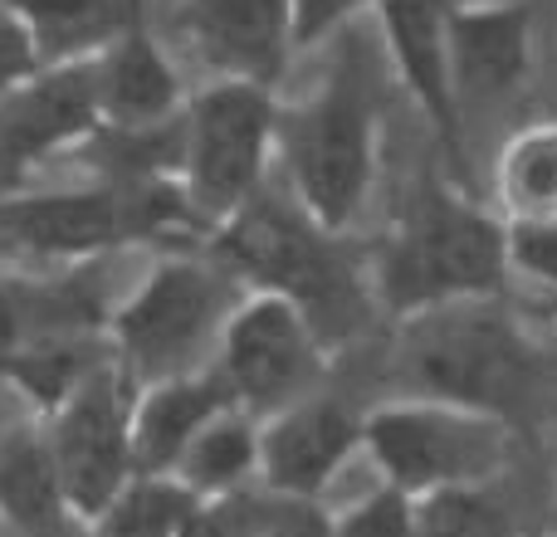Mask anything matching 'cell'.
Returning a JSON list of instances; mask_svg holds the SVG:
<instances>
[{
    "mask_svg": "<svg viewBox=\"0 0 557 537\" xmlns=\"http://www.w3.org/2000/svg\"><path fill=\"white\" fill-rule=\"evenodd\" d=\"M362 454V411L337 396H304L260 425V474L278 499H318Z\"/></svg>",
    "mask_w": 557,
    "mask_h": 537,
    "instance_id": "cell-9",
    "label": "cell"
},
{
    "mask_svg": "<svg viewBox=\"0 0 557 537\" xmlns=\"http://www.w3.org/2000/svg\"><path fill=\"white\" fill-rule=\"evenodd\" d=\"M401 376H411L406 396L494 415L509 430L533 421L548 396V357L494 298L406 317Z\"/></svg>",
    "mask_w": 557,
    "mask_h": 537,
    "instance_id": "cell-1",
    "label": "cell"
},
{
    "mask_svg": "<svg viewBox=\"0 0 557 537\" xmlns=\"http://www.w3.org/2000/svg\"><path fill=\"white\" fill-rule=\"evenodd\" d=\"M260 537H333V513H323L318 499H264Z\"/></svg>",
    "mask_w": 557,
    "mask_h": 537,
    "instance_id": "cell-28",
    "label": "cell"
},
{
    "mask_svg": "<svg viewBox=\"0 0 557 537\" xmlns=\"http://www.w3.org/2000/svg\"><path fill=\"white\" fill-rule=\"evenodd\" d=\"M450 78L460 113L519 98L533 78V10L523 0H450Z\"/></svg>",
    "mask_w": 557,
    "mask_h": 537,
    "instance_id": "cell-11",
    "label": "cell"
},
{
    "mask_svg": "<svg viewBox=\"0 0 557 537\" xmlns=\"http://www.w3.org/2000/svg\"><path fill=\"white\" fill-rule=\"evenodd\" d=\"M513 435L519 430L494 415L425 396H396L362 415V454L376 464L382 484L411 499L499 484V474L509 470Z\"/></svg>",
    "mask_w": 557,
    "mask_h": 537,
    "instance_id": "cell-5",
    "label": "cell"
},
{
    "mask_svg": "<svg viewBox=\"0 0 557 537\" xmlns=\"http://www.w3.org/2000/svg\"><path fill=\"white\" fill-rule=\"evenodd\" d=\"M15 333H20V308L10 303L5 294H0V352H5V347L15 342Z\"/></svg>",
    "mask_w": 557,
    "mask_h": 537,
    "instance_id": "cell-31",
    "label": "cell"
},
{
    "mask_svg": "<svg viewBox=\"0 0 557 537\" xmlns=\"http://www.w3.org/2000/svg\"><path fill=\"white\" fill-rule=\"evenodd\" d=\"M221 323V278L201 264H166L123 313V347L147 376H182Z\"/></svg>",
    "mask_w": 557,
    "mask_h": 537,
    "instance_id": "cell-10",
    "label": "cell"
},
{
    "mask_svg": "<svg viewBox=\"0 0 557 537\" xmlns=\"http://www.w3.org/2000/svg\"><path fill=\"white\" fill-rule=\"evenodd\" d=\"M327 342L304 308L278 294H255L231 313L221 333V382L231 401L255 411H284L318 391Z\"/></svg>",
    "mask_w": 557,
    "mask_h": 537,
    "instance_id": "cell-7",
    "label": "cell"
},
{
    "mask_svg": "<svg viewBox=\"0 0 557 537\" xmlns=\"http://www.w3.org/2000/svg\"><path fill=\"white\" fill-rule=\"evenodd\" d=\"M186 29L221 78L270 88L294 54L288 0H186Z\"/></svg>",
    "mask_w": 557,
    "mask_h": 537,
    "instance_id": "cell-13",
    "label": "cell"
},
{
    "mask_svg": "<svg viewBox=\"0 0 557 537\" xmlns=\"http://www.w3.org/2000/svg\"><path fill=\"white\" fill-rule=\"evenodd\" d=\"M333 537H416V499L392 484H376L367 499L337 513Z\"/></svg>",
    "mask_w": 557,
    "mask_h": 537,
    "instance_id": "cell-24",
    "label": "cell"
},
{
    "mask_svg": "<svg viewBox=\"0 0 557 537\" xmlns=\"http://www.w3.org/2000/svg\"><path fill=\"white\" fill-rule=\"evenodd\" d=\"M509 284V225L445 182H421L372 268V294L396 317L499 298Z\"/></svg>",
    "mask_w": 557,
    "mask_h": 537,
    "instance_id": "cell-3",
    "label": "cell"
},
{
    "mask_svg": "<svg viewBox=\"0 0 557 537\" xmlns=\"http://www.w3.org/2000/svg\"><path fill=\"white\" fill-rule=\"evenodd\" d=\"M250 474H260V425L235 411L215 415L182 454V484L191 494H211V499L240 494Z\"/></svg>",
    "mask_w": 557,
    "mask_h": 537,
    "instance_id": "cell-19",
    "label": "cell"
},
{
    "mask_svg": "<svg viewBox=\"0 0 557 537\" xmlns=\"http://www.w3.org/2000/svg\"><path fill=\"white\" fill-rule=\"evenodd\" d=\"M278 142L274 93L250 78H221L191 108L186 123V196L201 215L231 221L260 196V176Z\"/></svg>",
    "mask_w": 557,
    "mask_h": 537,
    "instance_id": "cell-6",
    "label": "cell"
},
{
    "mask_svg": "<svg viewBox=\"0 0 557 537\" xmlns=\"http://www.w3.org/2000/svg\"><path fill=\"white\" fill-rule=\"evenodd\" d=\"M35 39H29V29L20 25L15 15H0V88L20 84V78L35 68Z\"/></svg>",
    "mask_w": 557,
    "mask_h": 537,
    "instance_id": "cell-29",
    "label": "cell"
},
{
    "mask_svg": "<svg viewBox=\"0 0 557 537\" xmlns=\"http://www.w3.org/2000/svg\"><path fill=\"white\" fill-rule=\"evenodd\" d=\"M367 10H372V0H288L294 49H313V45H327V39L347 35Z\"/></svg>",
    "mask_w": 557,
    "mask_h": 537,
    "instance_id": "cell-25",
    "label": "cell"
},
{
    "mask_svg": "<svg viewBox=\"0 0 557 537\" xmlns=\"http://www.w3.org/2000/svg\"><path fill=\"white\" fill-rule=\"evenodd\" d=\"M98 108H103V98H98V64H69L59 74L39 78L25 93L5 98L0 103V176H15L49 142H64V137L84 133Z\"/></svg>",
    "mask_w": 557,
    "mask_h": 537,
    "instance_id": "cell-15",
    "label": "cell"
},
{
    "mask_svg": "<svg viewBox=\"0 0 557 537\" xmlns=\"http://www.w3.org/2000/svg\"><path fill=\"white\" fill-rule=\"evenodd\" d=\"M278 147L294 201L323 230L343 235L362 221L382 172V103L362 64L357 25L337 35V64L298 108L278 113Z\"/></svg>",
    "mask_w": 557,
    "mask_h": 537,
    "instance_id": "cell-2",
    "label": "cell"
},
{
    "mask_svg": "<svg viewBox=\"0 0 557 537\" xmlns=\"http://www.w3.org/2000/svg\"><path fill=\"white\" fill-rule=\"evenodd\" d=\"M509 274L529 278L557 298V221L509 225Z\"/></svg>",
    "mask_w": 557,
    "mask_h": 537,
    "instance_id": "cell-26",
    "label": "cell"
},
{
    "mask_svg": "<svg viewBox=\"0 0 557 537\" xmlns=\"http://www.w3.org/2000/svg\"><path fill=\"white\" fill-rule=\"evenodd\" d=\"M416 537H519L513 509L494 484L441 489L416 499Z\"/></svg>",
    "mask_w": 557,
    "mask_h": 537,
    "instance_id": "cell-21",
    "label": "cell"
},
{
    "mask_svg": "<svg viewBox=\"0 0 557 537\" xmlns=\"http://www.w3.org/2000/svg\"><path fill=\"white\" fill-rule=\"evenodd\" d=\"M15 20L29 29L35 49H84L127 25L137 0H10Z\"/></svg>",
    "mask_w": 557,
    "mask_h": 537,
    "instance_id": "cell-20",
    "label": "cell"
},
{
    "mask_svg": "<svg viewBox=\"0 0 557 537\" xmlns=\"http://www.w3.org/2000/svg\"><path fill=\"white\" fill-rule=\"evenodd\" d=\"M191 509L196 494L186 484H133L108 503V537H182Z\"/></svg>",
    "mask_w": 557,
    "mask_h": 537,
    "instance_id": "cell-22",
    "label": "cell"
},
{
    "mask_svg": "<svg viewBox=\"0 0 557 537\" xmlns=\"http://www.w3.org/2000/svg\"><path fill=\"white\" fill-rule=\"evenodd\" d=\"M231 411V391L221 376H172L143 401V411L133 415V464L143 470H172L182 464V454L191 450V440Z\"/></svg>",
    "mask_w": 557,
    "mask_h": 537,
    "instance_id": "cell-16",
    "label": "cell"
},
{
    "mask_svg": "<svg viewBox=\"0 0 557 537\" xmlns=\"http://www.w3.org/2000/svg\"><path fill=\"white\" fill-rule=\"evenodd\" d=\"M494 201L504 225L557 221V123H523L494 162Z\"/></svg>",
    "mask_w": 557,
    "mask_h": 537,
    "instance_id": "cell-18",
    "label": "cell"
},
{
    "mask_svg": "<svg viewBox=\"0 0 557 537\" xmlns=\"http://www.w3.org/2000/svg\"><path fill=\"white\" fill-rule=\"evenodd\" d=\"M0 503L15 513L25 528L54 533L59 528V474L35 445H15L0 460Z\"/></svg>",
    "mask_w": 557,
    "mask_h": 537,
    "instance_id": "cell-23",
    "label": "cell"
},
{
    "mask_svg": "<svg viewBox=\"0 0 557 537\" xmlns=\"http://www.w3.org/2000/svg\"><path fill=\"white\" fill-rule=\"evenodd\" d=\"M182 215L166 186L143 182L127 196H54V201H35V205H15L0 211V230H10L15 240L39 245V250H98V245L117 240L133 230H152Z\"/></svg>",
    "mask_w": 557,
    "mask_h": 537,
    "instance_id": "cell-12",
    "label": "cell"
},
{
    "mask_svg": "<svg viewBox=\"0 0 557 537\" xmlns=\"http://www.w3.org/2000/svg\"><path fill=\"white\" fill-rule=\"evenodd\" d=\"M137 10L127 15V25L117 29V45L108 49V59L98 64V98L123 127H157L176 108V74L166 64V54L152 45L147 29H137Z\"/></svg>",
    "mask_w": 557,
    "mask_h": 537,
    "instance_id": "cell-17",
    "label": "cell"
},
{
    "mask_svg": "<svg viewBox=\"0 0 557 537\" xmlns=\"http://www.w3.org/2000/svg\"><path fill=\"white\" fill-rule=\"evenodd\" d=\"M372 20L396 84L421 108L455 172H465V113L450 78V0H372Z\"/></svg>",
    "mask_w": 557,
    "mask_h": 537,
    "instance_id": "cell-8",
    "label": "cell"
},
{
    "mask_svg": "<svg viewBox=\"0 0 557 537\" xmlns=\"http://www.w3.org/2000/svg\"><path fill=\"white\" fill-rule=\"evenodd\" d=\"M133 464V421L113 386H84L59 430V470L78 509H108Z\"/></svg>",
    "mask_w": 557,
    "mask_h": 537,
    "instance_id": "cell-14",
    "label": "cell"
},
{
    "mask_svg": "<svg viewBox=\"0 0 557 537\" xmlns=\"http://www.w3.org/2000/svg\"><path fill=\"white\" fill-rule=\"evenodd\" d=\"M225 254L260 294H278L304 308L323 342L347 337L372 308L337 235L323 230L298 201L284 205L274 196H255L240 215L225 221Z\"/></svg>",
    "mask_w": 557,
    "mask_h": 537,
    "instance_id": "cell-4",
    "label": "cell"
},
{
    "mask_svg": "<svg viewBox=\"0 0 557 537\" xmlns=\"http://www.w3.org/2000/svg\"><path fill=\"white\" fill-rule=\"evenodd\" d=\"M25 386H35L39 396H64L78 376V357L74 352H49V357H35V362L20 366Z\"/></svg>",
    "mask_w": 557,
    "mask_h": 537,
    "instance_id": "cell-30",
    "label": "cell"
},
{
    "mask_svg": "<svg viewBox=\"0 0 557 537\" xmlns=\"http://www.w3.org/2000/svg\"><path fill=\"white\" fill-rule=\"evenodd\" d=\"M264 503L245 494H221L215 503H196L182 537H260Z\"/></svg>",
    "mask_w": 557,
    "mask_h": 537,
    "instance_id": "cell-27",
    "label": "cell"
}]
</instances>
